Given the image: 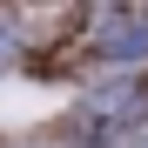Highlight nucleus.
<instances>
[{
	"mask_svg": "<svg viewBox=\"0 0 148 148\" xmlns=\"http://www.w3.org/2000/svg\"><path fill=\"white\" fill-rule=\"evenodd\" d=\"M101 54H148V34L121 20V27H108V40H101Z\"/></svg>",
	"mask_w": 148,
	"mask_h": 148,
	"instance_id": "2",
	"label": "nucleus"
},
{
	"mask_svg": "<svg viewBox=\"0 0 148 148\" xmlns=\"http://www.w3.org/2000/svg\"><path fill=\"white\" fill-rule=\"evenodd\" d=\"M141 108H148V88H135V94H94V114L114 121V128H121V121H135Z\"/></svg>",
	"mask_w": 148,
	"mask_h": 148,
	"instance_id": "1",
	"label": "nucleus"
}]
</instances>
